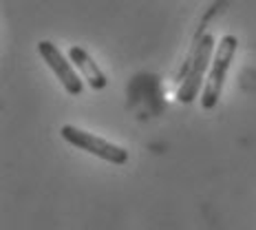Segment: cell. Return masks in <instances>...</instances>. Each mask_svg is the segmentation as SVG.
Listing matches in <instances>:
<instances>
[{
	"label": "cell",
	"instance_id": "cell-2",
	"mask_svg": "<svg viewBox=\"0 0 256 230\" xmlns=\"http://www.w3.org/2000/svg\"><path fill=\"white\" fill-rule=\"evenodd\" d=\"M60 135L64 142H68L71 146L80 148V151H86L95 157L104 159L108 164H115V166H122V164L128 162V151L122 146H117L113 142H106L102 137L93 135L88 131H82V128L73 126V124H64L60 128Z\"/></svg>",
	"mask_w": 256,
	"mask_h": 230
},
{
	"label": "cell",
	"instance_id": "cell-5",
	"mask_svg": "<svg viewBox=\"0 0 256 230\" xmlns=\"http://www.w3.org/2000/svg\"><path fill=\"white\" fill-rule=\"evenodd\" d=\"M68 60L73 62V67L78 69V73L82 76V80H86V84L93 91H102L106 84H108L104 71L93 62V58H90L88 53L82 49V47L73 45L71 49H68Z\"/></svg>",
	"mask_w": 256,
	"mask_h": 230
},
{
	"label": "cell",
	"instance_id": "cell-4",
	"mask_svg": "<svg viewBox=\"0 0 256 230\" xmlns=\"http://www.w3.org/2000/svg\"><path fill=\"white\" fill-rule=\"evenodd\" d=\"M38 53L42 56V60L49 64V69L56 73V78L62 82L64 91L68 95H80L84 89L82 84V76L73 69V62H68L66 58L62 56V51L53 45L51 40H40L38 42Z\"/></svg>",
	"mask_w": 256,
	"mask_h": 230
},
{
	"label": "cell",
	"instance_id": "cell-1",
	"mask_svg": "<svg viewBox=\"0 0 256 230\" xmlns=\"http://www.w3.org/2000/svg\"><path fill=\"white\" fill-rule=\"evenodd\" d=\"M236 47H238V40H236V36H232V34L223 36V38L218 40L216 51H214V60H212V67H210V76H208L204 93H201V106H204L206 111L214 109L218 104L228 71H230V64L234 60V56H236Z\"/></svg>",
	"mask_w": 256,
	"mask_h": 230
},
{
	"label": "cell",
	"instance_id": "cell-3",
	"mask_svg": "<svg viewBox=\"0 0 256 230\" xmlns=\"http://www.w3.org/2000/svg\"><path fill=\"white\" fill-rule=\"evenodd\" d=\"M212 49H214V38H212L210 34H206L199 45H196V49L192 51L190 67H188V71H186L184 84L179 87L177 100L181 104L194 102V98L199 95L201 82H204V76L208 71V62H210V56H212Z\"/></svg>",
	"mask_w": 256,
	"mask_h": 230
}]
</instances>
